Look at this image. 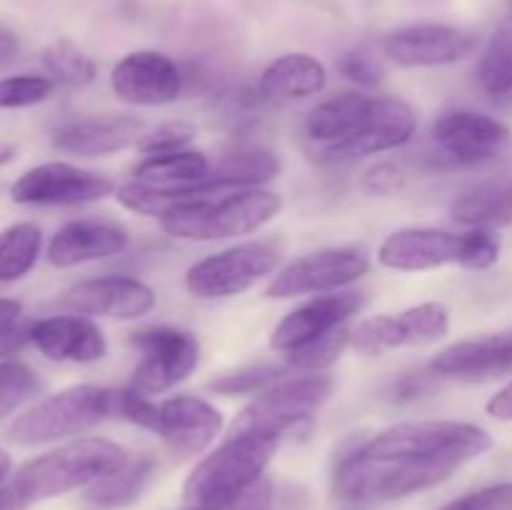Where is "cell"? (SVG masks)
Segmentation results:
<instances>
[{"label":"cell","mask_w":512,"mask_h":510,"mask_svg":"<svg viewBox=\"0 0 512 510\" xmlns=\"http://www.w3.org/2000/svg\"><path fill=\"white\" fill-rule=\"evenodd\" d=\"M500 240L493 230L473 228L468 233H448L435 228H403L390 233L378 250L380 265L400 273L460 265L468 270H488L498 263Z\"/></svg>","instance_id":"5"},{"label":"cell","mask_w":512,"mask_h":510,"mask_svg":"<svg viewBox=\"0 0 512 510\" xmlns=\"http://www.w3.org/2000/svg\"><path fill=\"white\" fill-rule=\"evenodd\" d=\"M270 503H273V483L263 475L248 490H243L228 510H270Z\"/></svg>","instance_id":"43"},{"label":"cell","mask_w":512,"mask_h":510,"mask_svg":"<svg viewBox=\"0 0 512 510\" xmlns=\"http://www.w3.org/2000/svg\"><path fill=\"white\" fill-rule=\"evenodd\" d=\"M280 158L263 148H240L235 153L223 155L210 168L203 188L213 193H233V190L260 188L263 183L278 178Z\"/></svg>","instance_id":"27"},{"label":"cell","mask_w":512,"mask_h":510,"mask_svg":"<svg viewBox=\"0 0 512 510\" xmlns=\"http://www.w3.org/2000/svg\"><path fill=\"white\" fill-rule=\"evenodd\" d=\"M338 70L343 73V78L360 85V88H375L385 78L383 60L370 48H363V45L353 50H345L338 60Z\"/></svg>","instance_id":"38"},{"label":"cell","mask_w":512,"mask_h":510,"mask_svg":"<svg viewBox=\"0 0 512 510\" xmlns=\"http://www.w3.org/2000/svg\"><path fill=\"white\" fill-rule=\"evenodd\" d=\"M370 270V255L358 245H340V248H323L315 253L295 258L273 275L265 288L268 298H300L313 293H335L345 285L355 283Z\"/></svg>","instance_id":"11"},{"label":"cell","mask_w":512,"mask_h":510,"mask_svg":"<svg viewBox=\"0 0 512 510\" xmlns=\"http://www.w3.org/2000/svg\"><path fill=\"white\" fill-rule=\"evenodd\" d=\"M155 473V460L153 458H138L128 460L123 468L115 473L105 475L103 480L90 485L88 490V503L98 505V508H128L130 503L140 498L145 490L148 480Z\"/></svg>","instance_id":"29"},{"label":"cell","mask_w":512,"mask_h":510,"mask_svg":"<svg viewBox=\"0 0 512 510\" xmlns=\"http://www.w3.org/2000/svg\"><path fill=\"white\" fill-rule=\"evenodd\" d=\"M283 208V198L273 190L248 188L233 193L190 200L160 218V228L180 240H228L255 233L275 218Z\"/></svg>","instance_id":"4"},{"label":"cell","mask_w":512,"mask_h":510,"mask_svg":"<svg viewBox=\"0 0 512 510\" xmlns=\"http://www.w3.org/2000/svg\"><path fill=\"white\" fill-rule=\"evenodd\" d=\"M10 468H13V460H10V455L0 448V485H3V480L10 475Z\"/></svg>","instance_id":"47"},{"label":"cell","mask_w":512,"mask_h":510,"mask_svg":"<svg viewBox=\"0 0 512 510\" xmlns=\"http://www.w3.org/2000/svg\"><path fill=\"white\" fill-rule=\"evenodd\" d=\"M20 53V40L13 30L0 28V65H8Z\"/></svg>","instance_id":"45"},{"label":"cell","mask_w":512,"mask_h":510,"mask_svg":"<svg viewBox=\"0 0 512 510\" xmlns=\"http://www.w3.org/2000/svg\"><path fill=\"white\" fill-rule=\"evenodd\" d=\"M478 83L493 100L512 95V23L500 25L490 35L478 63Z\"/></svg>","instance_id":"31"},{"label":"cell","mask_w":512,"mask_h":510,"mask_svg":"<svg viewBox=\"0 0 512 510\" xmlns=\"http://www.w3.org/2000/svg\"><path fill=\"white\" fill-rule=\"evenodd\" d=\"M415 135V113L398 98H373L363 125L350 140L323 150L328 160H353L363 155H380L408 143Z\"/></svg>","instance_id":"19"},{"label":"cell","mask_w":512,"mask_h":510,"mask_svg":"<svg viewBox=\"0 0 512 510\" xmlns=\"http://www.w3.org/2000/svg\"><path fill=\"white\" fill-rule=\"evenodd\" d=\"M53 78L45 75H10L0 78V110L30 108L53 95Z\"/></svg>","instance_id":"36"},{"label":"cell","mask_w":512,"mask_h":510,"mask_svg":"<svg viewBox=\"0 0 512 510\" xmlns=\"http://www.w3.org/2000/svg\"><path fill=\"white\" fill-rule=\"evenodd\" d=\"M110 415H118V390L70 385L18 415L8 435L18 445H45L85 433Z\"/></svg>","instance_id":"7"},{"label":"cell","mask_w":512,"mask_h":510,"mask_svg":"<svg viewBox=\"0 0 512 510\" xmlns=\"http://www.w3.org/2000/svg\"><path fill=\"white\" fill-rule=\"evenodd\" d=\"M130 245L128 230L108 220L78 218L65 223L48 243V260L55 268H75L93 260L115 258Z\"/></svg>","instance_id":"21"},{"label":"cell","mask_w":512,"mask_h":510,"mask_svg":"<svg viewBox=\"0 0 512 510\" xmlns=\"http://www.w3.org/2000/svg\"><path fill=\"white\" fill-rule=\"evenodd\" d=\"M210 163L198 150H175V153L148 155L135 165V180L158 188H195L208 180Z\"/></svg>","instance_id":"28"},{"label":"cell","mask_w":512,"mask_h":510,"mask_svg":"<svg viewBox=\"0 0 512 510\" xmlns=\"http://www.w3.org/2000/svg\"><path fill=\"white\" fill-rule=\"evenodd\" d=\"M145 123L135 115H93L60 125L53 135V145L63 153L100 158L138 145Z\"/></svg>","instance_id":"23"},{"label":"cell","mask_w":512,"mask_h":510,"mask_svg":"<svg viewBox=\"0 0 512 510\" xmlns=\"http://www.w3.org/2000/svg\"><path fill=\"white\" fill-rule=\"evenodd\" d=\"M440 510H512V483H498L450 500Z\"/></svg>","instance_id":"40"},{"label":"cell","mask_w":512,"mask_h":510,"mask_svg":"<svg viewBox=\"0 0 512 510\" xmlns=\"http://www.w3.org/2000/svg\"><path fill=\"white\" fill-rule=\"evenodd\" d=\"M328 70L315 55L285 53L275 58L258 78L260 98L298 100L323 93Z\"/></svg>","instance_id":"24"},{"label":"cell","mask_w":512,"mask_h":510,"mask_svg":"<svg viewBox=\"0 0 512 510\" xmlns=\"http://www.w3.org/2000/svg\"><path fill=\"white\" fill-rule=\"evenodd\" d=\"M335 380L325 373L303 375V378H283L270 385L268 390L255 395L238 413L230 425V435L235 433H263V435H288L290 430L308 423L320 405L333 395Z\"/></svg>","instance_id":"8"},{"label":"cell","mask_w":512,"mask_h":510,"mask_svg":"<svg viewBox=\"0 0 512 510\" xmlns=\"http://www.w3.org/2000/svg\"><path fill=\"white\" fill-rule=\"evenodd\" d=\"M43 250V230L35 223H15L0 233V283L28 275Z\"/></svg>","instance_id":"30"},{"label":"cell","mask_w":512,"mask_h":510,"mask_svg":"<svg viewBox=\"0 0 512 510\" xmlns=\"http://www.w3.org/2000/svg\"><path fill=\"white\" fill-rule=\"evenodd\" d=\"M478 48V35L448 23H413L390 30L383 55L400 68H440L468 58Z\"/></svg>","instance_id":"14"},{"label":"cell","mask_w":512,"mask_h":510,"mask_svg":"<svg viewBox=\"0 0 512 510\" xmlns=\"http://www.w3.org/2000/svg\"><path fill=\"white\" fill-rule=\"evenodd\" d=\"M40 60H43L45 70L53 75V80L68 85V88H85L98 78L95 60L68 38H58L45 45Z\"/></svg>","instance_id":"32"},{"label":"cell","mask_w":512,"mask_h":510,"mask_svg":"<svg viewBox=\"0 0 512 510\" xmlns=\"http://www.w3.org/2000/svg\"><path fill=\"white\" fill-rule=\"evenodd\" d=\"M130 343L143 353L128 388L140 395L168 393L188 380L200 363V343L190 330L175 325H148L130 335Z\"/></svg>","instance_id":"9"},{"label":"cell","mask_w":512,"mask_h":510,"mask_svg":"<svg viewBox=\"0 0 512 510\" xmlns=\"http://www.w3.org/2000/svg\"><path fill=\"white\" fill-rule=\"evenodd\" d=\"M450 330V310L443 303H420L403 313L375 315L363 320L353 330V345L358 353L375 358L385 350L405 348V345H428L445 338Z\"/></svg>","instance_id":"13"},{"label":"cell","mask_w":512,"mask_h":510,"mask_svg":"<svg viewBox=\"0 0 512 510\" xmlns=\"http://www.w3.org/2000/svg\"><path fill=\"white\" fill-rule=\"evenodd\" d=\"M370 100L373 98L358 93V90H343V93L323 100L305 118V133L313 143L325 145V148L345 143L363 125Z\"/></svg>","instance_id":"26"},{"label":"cell","mask_w":512,"mask_h":510,"mask_svg":"<svg viewBox=\"0 0 512 510\" xmlns=\"http://www.w3.org/2000/svg\"><path fill=\"white\" fill-rule=\"evenodd\" d=\"M365 300L368 298H365L363 290H335V293L320 295V298L310 300V303L300 305L293 313L285 315L275 325L270 345L280 353H293L300 345L348 323L355 313L363 310Z\"/></svg>","instance_id":"17"},{"label":"cell","mask_w":512,"mask_h":510,"mask_svg":"<svg viewBox=\"0 0 512 510\" xmlns=\"http://www.w3.org/2000/svg\"><path fill=\"white\" fill-rule=\"evenodd\" d=\"M118 415L153 430L178 458L203 453L223 430V413L198 395H175L168 400H150L133 388L118 390Z\"/></svg>","instance_id":"6"},{"label":"cell","mask_w":512,"mask_h":510,"mask_svg":"<svg viewBox=\"0 0 512 510\" xmlns=\"http://www.w3.org/2000/svg\"><path fill=\"white\" fill-rule=\"evenodd\" d=\"M430 370L438 378L468 380V383H488L512 375V333L448 345L430 360Z\"/></svg>","instance_id":"20"},{"label":"cell","mask_w":512,"mask_h":510,"mask_svg":"<svg viewBox=\"0 0 512 510\" xmlns=\"http://www.w3.org/2000/svg\"><path fill=\"white\" fill-rule=\"evenodd\" d=\"M30 328L33 323L23 320V305L13 298H0V360L30 343Z\"/></svg>","instance_id":"39"},{"label":"cell","mask_w":512,"mask_h":510,"mask_svg":"<svg viewBox=\"0 0 512 510\" xmlns=\"http://www.w3.org/2000/svg\"><path fill=\"white\" fill-rule=\"evenodd\" d=\"M278 260V248L265 240L233 245L190 265L185 273V288L200 300L233 298L273 273Z\"/></svg>","instance_id":"10"},{"label":"cell","mask_w":512,"mask_h":510,"mask_svg":"<svg viewBox=\"0 0 512 510\" xmlns=\"http://www.w3.org/2000/svg\"><path fill=\"white\" fill-rule=\"evenodd\" d=\"M488 413L498 420H512V383L488 400Z\"/></svg>","instance_id":"44"},{"label":"cell","mask_w":512,"mask_h":510,"mask_svg":"<svg viewBox=\"0 0 512 510\" xmlns=\"http://www.w3.org/2000/svg\"><path fill=\"white\" fill-rule=\"evenodd\" d=\"M493 448L485 428L458 420H418L400 423L363 440L360 453L373 463H433L455 473L468 460Z\"/></svg>","instance_id":"1"},{"label":"cell","mask_w":512,"mask_h":510,"mask_svg":"<svg viewBox=\"0 0 512 510\" xmlns=\"http://www.w3.org/2000/svg\"><path fill=\"white\" fill-rule=\"evenodd\" d=\"M505 3H508V13H510V18H512V0H505Z\"/></svg>","instance_id":"49"},{"label":"cell","mask_w":512,"mask_h":510,"mask_svg":"<svg viewBox=\"0 0 512 510\" xmlns=\"http://www.w3.org/2000/svg\"><path fill=\"white\" fill-rule=\"evenodd\" d=\"M435 378L438 375L433 370H415V373H405L403 378L393 383V400L395 403H415V400L425 398V395L433 393Z\"/></svg>","instance_id":"41"},{"label":"cell","mask_w":512,"mask_h":510,"mask_svg":"<svg viewBox=\"0 0 512 510\" xmlns=\"http://www.w3.org/2000/svg\"><path fill=\"white\" fill-rule=\"evenodd\" d=\"M433 138L443 150V158L460 168L490 163L508 153L512 145L508 125L473 110H453L440 115L433 123Z\"/></svg>","instance_id":"15"},{"label":"cell","mask_w":512,"mask_h":510,"mask_svg":"<svg viewBox=\"0 0 512 510\" xmlns=\"http://www.w3.org/2000/svg\"><path fill=\"white\" fill-rule=\"evenodd\" d=\"M198 135L195 125L185 123V120H170V123L158 125L150 133H143L135 148L143 155H163L175 153V150H185V145Z\"/></svg>","instance_id":"37"},{"label":"cell","mask_w":512,"mask_h":510,"mask_svg":"<svg viewBox=\"0 0 512 510\" xmlns=\"http://www.w3.org/2000/svg\"><path fill=\"white\" fill-rule=\"evenodd\" d=\"M278 435L235 433L205 455L185 480V503L200 510H228L243 490L263 478L280 445Z\"/></svg>","instance_id":"2"},{"label":"cell","mask_w":512,"mask_h":510,"mask_svg":"<svg viewBox=\"0 0 512 510\" xmlns=\"http://www.w3.org/2000/svg\"><path fill=\"white\" fill-rule=\"evenodd\" d=\"M185 75L170 55L160 50H135L120 58L110 73V88L123 103L158 108L180 98Z\"/></svg>","instance_id":"16"},{"label":"cell","mask_w":512,"mask_h":510,"mask_svg":"<svg viewBox=\"0 0 512 510\" xmlns=\"http://www.w3.org/2000/svg\"><path fill=\"white\" fill-rule=\"evenodd\" d=\"M350 338H353V330H348V325H340V328L330 330V333L300 345V348H295L293 353H288L290 370H300V373H320V370L330 368V365H335L340 358H343V353L350 345Z\"/></svg>","instance_id":"33"},{"label":"cell","mask_w":512,"mask_h":510,"mask_svg":"<svg viewBox=\"0 0 512 510\" xmlns=\"http://www.w3.org/2000/svg\"><path fill=\"white\" fill-rule=\"evenodd\" d=\"M288 373L290 365H245V368L233 370V373L218 375L208 388L218 395H228V398H233V395H253L280 383Z\"/></svg>","instance_id":"34"},{"label":"cell","mask_w":512,"mask_h":510,"mask_svg":"<svg viewBox=\"0 0 512 510\" xmlns=\"http://www.w3.org/2000/svg\"><path fill=\"white\" fill-rule=\"evenodd\" d=\"M113 193L115 183L108 175L63 160L35 165L10 185V198L18 205H85Z\"/></svg>","instance_id":"12"},{"label":"cell","mask_w":512,"mask_h":510,"mask_svg":"<svg viewBox=\"0 0 512 510\" xmlns=\"http://www.w3.org/2000/svg\"><path fill=\"white\" fill-rule=\"evenodd\" d=\"M13 158H15V148H13V145L3 143V140H0V165H8Z\"/></svg>","instance_id":"48"},{"label":"cell","mask_w":512,"mask_h":510,"mask_svg":"<svg viewBox=\"0 0 512 510\" xmlns=\"http://www.w3.org/2000/svg\"><path fill=\"white\" fill-rule=\"evenodd\" d=\"M38 390L40 378L28 363L10 358L0 360V420L35 398Z\"/></svg>","instance_id":"35"},{"label":"cell","mask_w":512,"mask_h":510,"mask_svg":"<svg viewBox=\"0 0 512 510\" xmlns=\"http://www.w3.org/2000/svg\"><path fill=\"white\" fill-rule=\"evenodd\" d=\"M128 460V453L113 440L80 438L28 460L15 473L13 488L30 505L98 483Z\"/></svg>","instance_id":"3"},{"label":"cell","mask_w":512,"mask_h":510,"mask_svg":"<svg viewBox=\"0 0 512 510\" xmlns=\"http://www.w3.org/2000/svg\"><path fill=\"white\" fill-rule=\"evenodd\" d=\"M30 343L50 360L58 363H95L108 353L103 330L85 315H53L35 320L30 328Z\"/></svg>","instance_id":"22"},{"label":"cell","mask_w":512,"mask_h":510,"mask_svg":"<svg viewBox=\"0 0 512 510\" xmlns=\"http://www.w3.org/2000/svg\"><path fill=\"white\" fill-rule=\"evenodd\" d=\"M60 303L78 315H105L115 320H138L155 308L153 288L135 278L123 275H103V278L83 280L65 290Z\"/></svg>","instance_id":"18"},{"label":"cell","mask_w":512,"mask_h":510,"mask_svg":"<svg viewBox=\"0 0 512 510\" xmlns=\"http://www.w3.org/2000/svg\"><path fill=\"white\" fill-rule=\"evenodd\" d=\"M28 503H25L23 495L10 485H0V510H25Z\"/></svg>","instance_id":"46"},{"label":"cell","mask_w":512,"mask_h":510,"mask_svg":"<svg viewBox=\"0 0 512 510\" xmlns=\"http://www.w3.org/2000/svg\"><path fill=\"white\" fill-rule=\"evenodd\" d=\"M405 185V175L398 165L378 163L365 173L363 188L370 195H395Z\"/></svg>","instance_id":"42"},{"label":"cell","mask_w":512,"mask_h":510,"mask_svg":"<svg viewBox=\"0 0 512 510\" xmlns=\"http://www.w3.org/2000/svg\"><path fill=\"white\" fill-rule=\"evenodd\" d=\"M450 218L455 223L480 230L512 225V173L488 178L463 190L450 203Z\"/></svg>","instance_id":"25"},{"label":"cell","mask_w":512,"mask_h":510,"mask_svg":"<svg viewBox=\"0 0 512 510\" xmlns=\"http://www.w3.org/2000/svg\"><path fill=\"white\" fill-rule=\"evenodd\" d=\"M190 510H200V508H190Z\"/></svg>","instance_id":"50"}]
</instances>
